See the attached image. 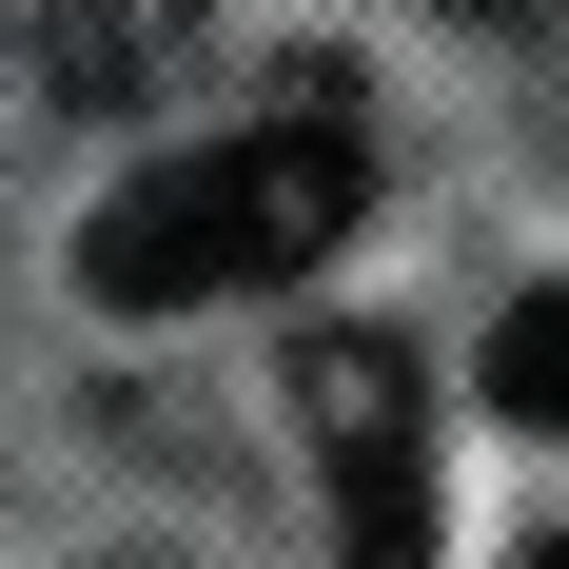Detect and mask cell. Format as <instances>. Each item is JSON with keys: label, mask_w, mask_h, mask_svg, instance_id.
<instances>
[{"label": "cell", "mask_w": 569, "mask_h": 569, "mask_svg": "<svg viewBox=\"0 0 569 569\" xmlns=\"http://www.w3.org/2000/svg\"><path fill=\"white\" fill-rule=\"evenodd\" d=\"M353 217H373V138H353L335 99L315 118H236V138L118 177L99 217H79V295H99V315H217V295L315 276Z\"/></svg>", "instance_id": "obj_1"}, {"label": "cell", "mask_w": 569, "mask_h": 569, "mask_svg": "<svg viewBox=\"0 0 569 569\" xmlns=\"http://www.w3.org/2000/svg\"><path fill=\"white\" fill-rule=\"evenodd\" d=\"M491 412L511 432H569V295H530L511 335H491Z\"/></svg>", "instance_id": "obj_4"}, {"label": "cell", "mask_w": 569, "mask_h": 569, "mask_svg": "<svg viewBox=\"0 0 569 569\" xmlns=\"http://www.w3.org/2000/svg\"><path fill=\"white\" fill-rule=\"evenodd\" d=\"M295 432L335 471V569H432V412H412L393 335H315L295 353Z\"/></svg>", "instance_id": "obj_2"}, {"label": "cell", "mask_w": 569, "mask_h": 569, "mask_svg": "<svg viewBox=\"0 0 569 569\" xmlns=\"http://www.w3.org/2000/svg\"><path fill=\"white\" fill-rule=\"evenodd\" d=\"M530 569H569V530H550V550H530Z\"/></svg>", "instance_id": "obj_5"}, {"label": "cell", "mask_w": 569, "mask_h": 569, "mask_svg": "<svg viewBox=\"0 0 569 569\" xmlns=\"http://www.w3.org/2000/svg\"><path fill=\"white\" fill-rule=\"evenodd\" d=\"M20 40H40V79L79 118H138L177 79V40H197V0H20Z\"/></svg>", "instance_id": "obj_3"}]
</instances>
